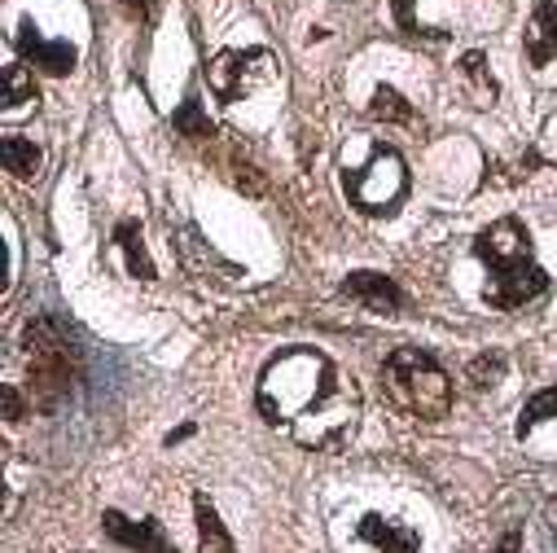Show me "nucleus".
<instances>
[{"instance_id":"nucleus-1","label":"nucleus","mask_w":557,"mask_h":553,"mask_svg":"<svg viewBox=\"0 0 557 553\" xmlns=\"http://www.w3.org/2000/svg\"><path fill=\"white\" fill-rule=\"evenodd\" d=\"M255 404L268 427H286L295 444L321 453L351 440L364 395L351 373H338V365L317 347H290L259 373Z\"/></svg>"},{"instance_id":"nucleus-2","label":"nucleus","mask_w":557,"mask_h":553,"mask_svg":"<svg viewBox=\"0 0 557 553\" xmlns=\"http://www.w3.org/2000/svg\"><path fill=\"white\" fill-rule=\"evenodd\" d=\"M474 255H479V259L487 263V272H492L483 299H487L492 308H500V312L527 308L531 299H540V295L548 291L544 268L531 259V237H527V229H522L513 216L487 224V229L479 233V242H474Z\"/></svg>"},{"instance_id":"nucleus-3","label":"nucleus","mask_w":557,"mask_h":553,"mask_svg":"<svg viewBox=\"0 0 557 553\" xmlns=\"http://www.w3.org/2000/svg\"><path fill=\"white\" fill-rule=\"evenodd\" d=\"M382 386H386L391 404L404 413V418L440 422L453 408V378L422 347H395L382 360Z\"/></svg>"},{"instance_id":"nucleus-4","label":"nucleus","mask_w":557,"mask_h":553,"mask_svg":"<svg viewBox=\"0 0 557 553\" xmlns=\"http://www.w3.org/2000/svg\"><path fill=\"white\" fill-rule=\"evenodd\" d=\"M75 378V352L58 334L53 321H32L27 325V391L36 395L40 408H58L71 391Z\"/></svg>"},{"instance_id":"nucleus-5","label":"nucleus","mask_w":557,"mask_h":553,"mask_svg":"<svg viewBox=\"0 0 557 553\" xmlns=\"http://www.w3.org/2000/svg\"><path fill=\"white\" fill-rule=\"evenodd\" d=\"M343 189L351 198L356 211L364 216H391L399 207V198L408 194V163L391 150V146H373V155L364 159V168L343 176Z\"/></svg>"},{"instance_id":"nucleus-6","label":"nucleus","mask_w":557,"mask_h":553,"mask_svg":"<svg viewBox=\"0 0 557 553\" xmlns=\"http://www.w3.org/2000/svg\"><path fill=\"white\" fill-rule=\"evenodd\" d=\"M276 71H282V62H276L272 49H224L211 58L207 66V84L220 101H242L250 97L255 88L272 84Z\"/></svg>"},{"instance_id":"nucleus-7","label":"nucleus","mask_w":557,"mask_h":553,"mask_svg":"<svg viewBox=\"0 0 557 553\" xmlns=\"http://www.w3.org/2000/svg\"><path fill=\"white\" fill-rule=\"evenodd\" d=\"M101 523H106V536H110L114 544H123V549H136V553H176V544L168 540V531H163L154 518L132 523V518H123L119 509H106Z\"/></svg>"},{"instance_id":"nucleus-8","label":"nucleus","mask_w":557,"mask_h":553,"mask_svg":"<svg viewBox=\"0 0 557 553\" xmlns=\"http://www.w3.org/2000/svg\"><path fill=\"white\" fill-rule=\"evenodd\" d=\"M343 295L356 299L369 312H382V317H391V312L404 308V291L391 282V276H382V272H351L347 282H343Z\"/></svg>"},{"instance_id":"nucleus-9","label":"nucleus","mask_w":557,"mask_h":553,"mask_svg":"<svg viewBox=\"0 0 557 553\" xmlns=\"http://www.w3.org/2000/svg\"><path fill=\"white\" fill-rule=\"evenodd\" d=\"M360 540L373 549V553H417L422 540L408 523H395V518H382V514H364L360 518Z\"/></svg>"},{"instance_id":"nucleus-10","label":"nucleus","mask_w":557,"mask_h":553,"mask_svg":"<svg viewBox=\"0 0 557 553\" xmlns=\"http://www.w3.org/2000/svg\"><path fill=\"white\" fill-rule=\"evenodd\" d=\"M18 53H23L32 66H40L45 75H66V71H75V49H71V45H53V40H45L32 23L18 27Z\"/></svg>"},{"instance_id":"nucleus-11","label":"nucleus","mask_w":557,"mask_h":553,"mask_svg":"<svg viewBox=\"0 0 557 553\" xmlns=\"http://www.w3.org/2000/svg\"><path fill=\"white\" fill-rule=\"evenodd\" d=\"M522 45H527V62L531 66H548L557 58V5H553V0H540V5H535Z\"/></svg>"},{"instance_id":"nucleus-12","label":"nucleus","mask_w":557,"mask_h":553,"mask_svg":"<svg viewBox=\"0 0 557 553\" xmlns=\"http://www.w3.org/2000/svg\"><path fill=\"white\" fill-rule=\"evenodd\" d=\"M194 514H198V553H237V549H233V536L224 531L215 505H211L202 492L194 496Z\"/></svg>"},{"instance_id":"nucleus-13","label":"nucleus","mask_w":557,"mask_h":553,"mask_svg":"<svg viewBox=\"0 0 557 553\" xmlns=\"http://www.w3.org/2000/svg\"><path fill=\"white\" fill-rule=\"evenodd\" d=\"M36 101H40V93H36V79H32V71L27 66H5V119H18V114H27V110H36Z\"/></svg>"},{"instance_id":"nucleus-14","label":"nucleus","mask_w":557,"mask_h":553,"mask_svg":"<svg viewBox=\"0 0 557 553\" xmlns=\"http://www.w3.org/2000/svg\"><path fill=\"white\" fill-rule=\"evenodd\" d=\"M457 71H461V84H466V93H470L474 106H492L496 101V79L487 71V58L483 53H466Z\"/></svg>"},{"instance_id":"nucleus-15","label":"nucleus","mask_w":557,"mask_h":553,"mask_svg":"<svg viewBox=\"0 0 557 553\" xmlns=\"http://www.w3.org/2000/svg\"><path fill=\"white\" fill-rule=\"evenodd\" d=\"M114 242H119V246H123V255H127V272H132V276H141V282H150V276H154V263H150V255H146L141 224L123 220V224L114 229Z\"/></svg>"},{"instance_id":"nucleus-16","label":"nucleus","mask_w":557,"mask_h":553,"mask_svg":"<svg viewBox=\"0 0 557 553\" xmlns=\"http://www.w3.org/2000/svg\"><path fill=\"white\" fill-rule=\"evenodd\" d=\"M0 155H5V172H14L18 181H36L40 176V150L23 136H5L0 142Z\"/></svg>"},{"instance_id":"nucleus-17","label":"nucleus","mask_w":557,"mask_h":553,"mask_svg":"<svg viewBox=\"0 0 557 553\" xmlns=\"http://www.w3.org/2000/svg\"><path fill=\"white\" fill-rule=\"evenodd\" d=\"M369 119H382V123H404V127H422V119L412 114V106L395 93V88H377L373 101H369Z\"/></svg>"},{"instance_id":"nucleus-18","label":"nucleus","mask_w":557,"mask_h":553,"mask_svg":"<svg viewBox=\"0 0 557 553\" xmlns=\"http://www.w3.org/2000/svg\"><path fill=\"white\" fill-rule=\"evenodd\" d=\"M548 418H557V386H548V391H540V395L527 400L522 418H518V435H531V431H535L540 422H548Z\"/></svg>"},{"instance_id":"nucleus-19","label":"nucleus","mask_w":557,"mask_h":553,"mask_svg":"<svg viewBox=\"0 0 557 553\" xmlns=\"http://www.w3.org/2000/svg\"><path fill=\"white\" fill-rule=\"evenodd\" d=\"M172 123H176L181 132H189V136H198V142H211V136H215V127H211V123H207V119L198 114V101H194V97L185 101V110H181V114H176Z\"/></svg>"},{"instance_id":"nucleus-20","label":"nucleus","mask_w":557,"mask_h":553,"mask_svg":"<svg viewBox=\"0 0 557 553\" xmlns=\"http://www.w3.org/2000/svg\"><path fill=\"white\" fill-rule=\"evenodd\" d=\"M500 373H505V356H479V360L470 365V382H474L479 391H483V386H496Z\"/></svg>"},{"instance_id":"nucleus-21","label":"nucleus","mask_w":557,"mask_h":553,"mask_svg":"<svg viewBox=\"0 0 557 553\" xmlns=\"http://www.w3.org/2000/svg\"><path fill=\"white\" fill-rule=\"evenodd\" d=\"M5 418L18 422L23 418V400H18V386H5Z\"/></svg>"},{"instance_id":"nucleus-22","label":"nucleus","mask_w":557,"mask_h":553,"mask_svg":"<svg viewBox=\"0 0 557 553\" xmlns=\"http://www.w3.org/2000/svg\"><path fill=\"white\" fill-rule=\"evenodd\" d=\"M123 10H127V19H146L150 14V0H123Z\"/></svg>"},{"instance_id":"nucleus-23","label":"nucleus","mask_w":557,"mask_h":553,"mask_svg":"<svg viewBox=\"0 0 557 553\" xmlns=\"http://www.w3.org/2000/svg\"><path fill=\"white\" fill-rule=\"evenodd\" d=\"M496 553H527V549H522V540H518V536H505V540L496 544Z\"/></svg>"},{"instance_id":"nucleus-24","label":"nucleus","mask_w":557,"mask_h":553,"mask_svg":"<svg viewBox=\"0 0 557 553\" xmlns=\"http://www.w3.org/2000/svg\"><path fill=\"white\" fill-rule=\"evenodd\" d=\"M544 518H548V527H553V536H557V496L548 501V509H544Z\"/></svg>"}]
</instances>
